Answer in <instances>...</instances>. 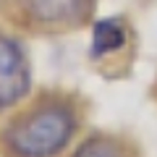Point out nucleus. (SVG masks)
Masks as SVG:
<instances>
[{
	"mask_svg": "<svg viewBox=\"0 0 157 157\" xmlns=\"http://www.w3.org/2000/svg\"><path fill=\"white\" fill-rule=\"evenodd\" d=\"M76 113L63 102H45L21 113L3 134L8 152L16 157H55L76 134Z\"/></svg>",
	"mask_w": 157,
	"mask_h": 157,
	"instance_id": "nucleus-1",
	"label": "nucleus"
},
{
	"mask_svg": "<svg viewBox=\"0 0 157 157\" xmlns=\"http://www.w3.org/2000/svg\"><path fill=\"white\" fill-rule=\"evenodd\" d=\"M32 89V68L16 39L0 34V110L18 105Z\"/></svg>",
	"mask_w": 157,
	"mask_h": 157,
	"instance_id": "nucleus-2",
	"label": "nucleus"
},
{
	"mask_svg": "<svg viewBox=\"0 0 157 157\" xmlns=\"http://www.w3.org/2000/svg\"><path fill=\"white\" fill-rule=\"evenodd\" d=\"M97 0H16L26 21L42 29H76L92 16Z\"/></svg>",
	"mask_w": 157,
	"mask_h": 157,
	"instance_id": "nucleus-3",
	"label": "nucleus"
},
{
	"mask_svg": "<svg viewBox=\"0 0 157 157\" xmlns=\"http://www.w3.org/2000/svg\"><path fill=\"white\" fill-rule=\"evenodd\" d=\"M71 157H139L134 147L110 134H94L73 149Z\"/></svg>",
	"mask_w": 157,
	"mask_h": 157,
	"instance_id": "nucleus-4",
	"label": "nucleus"
},
{
	"mask_svg": "<svg viewBox=\"0 0 157 157\" xmlns=\"http://www.w3.org/2000/svg\"><path fill=\"white\" fill-rule=\"evenodd\" d=\"M92 50L97 55H107V52L118 50V47H123L126 42V32L123 26L118 24V18H105L94 26V37H92Z\"/></svg>",
	"mask_w": 157,
	"mask_h": 157,
	"instance_id": "nucleus-5",
	"label": "nucleus"
}]
</instances>
